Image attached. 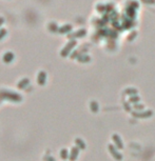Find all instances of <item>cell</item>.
<instances>
[{
    "label": "cell",
    "mask_w": 155,
    "mask_h": 161,
    "mask_svg": "<svg viewBox=\"0 0 155 161\" xmlns=\"http://www.w3.org/2000/svg\"><path fill=\"white\" fill-rule=\"evenodd\" d=\"M108 151L110 153V155L112 156V158H114L116 161H121L122 160V155L119 151H118V148L114 144L110 143L108 145Z\"/></svg>",
    "instance_id": "cell-2"
},
{
    "label": "cell",
    "mask_w": 155,
    "mask_h": 161,
    "mask_svg": "<svg viewBox=\"0 0 155 161\" xmlns=\"http://www.w3.org/2000/svg\"><path fill=\"white\" fill-rule=\"evenodd\" d=\"M77 61L80 62V63H88V62L91 61V57L89 55H86V54H83V55L79 56L77 58Z\"/></svg>",
    "instance_id": "cell-15"
},
{
    "label": "cell",
    "mask_w": 155,
    "mask_h": 161,
    "mask_svg": "<svg viewBox=\"0 0 155 161\" xmlns=\"http://www.w3.org/2000/svg\"><path fill=\"white\" fill-rule=\"evenodd\" d=\"M76 44H77V41H76V40H70L66 44V46L61 50L60 55H61L62 57H67L68 55H70V53L73 51V48H75Z\"/></svg>",
    "instance_id": "cell-4"
},
{
    "label": "cell",
    "mask_w": 155,
    "mask_h": 161,
    "mask_svg": "<svg viewBox=\"0 0 155 161\" xmlns=\"http://www.w3.org/2000/svg\"><path fill=\"white\" fill-rule=\"evenodd\" d=\"M4 23V18L3 17H0V27Z\"/></svg>",
    "instance_id": "cell-25"
},
{
    "label": "cell",
    "mask_w": 155,
    "mask_h": 161,
    "mask_svg": "<svg viewBox=\"0 0 155 161\" xmlns=\"http://www.w3.org/2000/svg\"><path fill=\"white\" fill-rule=\"evenodd\" d=\"M124 109L127 112H131V107H130V105H128L127 102H124Z\"/></svg>",
    "instance_id": "cell-22"
},
{
    "label": "cell",
    "mask_w": 155,
    "mask_h": 161,
    "mask_svg": "<svg viewBox=\"0 0 155 161\" xmlns=\"http://www.w3.org/2000/svg\"><path fill=\"white\" fill-rule=\"evenodd\" d=\"M75 144H76V146L78 147L79 150H86V142L82 140V139H80V138H76L75 139Z\"/></svg>",
    "instance_id": "cell-14"
},
{
    "label": "cell",
    "mask_w": 155,
    "mask_h": 161,
    "mask_svg": "<svg viewBox=\"0 0 155 161\" xmlns=\"http://www.w3.org/2000/svg\"><path fill=\"white\" fill-rule=\"evenodd\" d=\"M145 3H155V0H141Z\"/></svg>",
    "instance_id": "cell-23"
},
{
    "label": "cell",
    "mask_w": 155,
    "mask_h": 161,
    "mask_svg": "<svg viewBox=\"0 0 155 161\" xmlns=\"http://www.w3.org/2000/svg\"><path fill=\"white\" fill-rule=\"evenodd\" d=\"M14 58H15V56L12 52H7V53L3 55V61L5 62V63H10V62H12L13 60H14Z\"/></svg>",
    "instance_id": "cell-12"
},
{
    "label": "cell",
    "mask_w": 155,
    "mask_h": 161,
    "mask_svg": "<svg viewBox=\"0 0 155 161\" xmlns=\"http://www.w3.org/2000/svg\"><path fill=\"white\" fill-rule=\"evenodd\" d=\"M144 107H145V105H144V104H141V103L133 104V109H134V111H137V112H141V111H144Z\"/></svg>",
    "instance_id": "cell-20"
},
{
    "label": "cell",
    "mask_w": 155,
    "mask_h": 161,
    "mask_svg": "<svg viewBox=\"0 0 155 161\" xmlns=\"http://www.w3.org/2000/svg\"><path fill=\"white\" fill-rule=\"evenodd\" d=\"M124 94L129 97L135 96V95H138V91L137 89H135V87H127V89H124Z\"/></svg>",
    "instance_id": "cell-11"
},
{
    "label": "cell",
    "mask_w": 155,
    "mask_h": 161,
    "mask_svg": "<svg viewBox=\"0 0 155 161\" xmlns=\"http://www.w3.org/2000/svg\"><path fill=\"white\" fill-rule=\"evenodd\" d=\"M30 84V80L28 78H24V79H21L19 83H18V89H25L27 85Z\"/></svg>",
    "instance_id": "cell-16"
},
{
    "label": "cell",
    "mask_w": 155,
    "mask_h": 161,
    "mask_svg": "<svg viewBox=\"0 0 155 161\" xmlns=\"http://www.w3.org/2000/svg\"><path fill=\"white\" fill-rule=\"evenodd\" d=\"M72 28L73 27L71 24H65V25H62V27L59 28L58 33L59 34H70L72 32Z\"/></svg>",
    "instance_id": "cell-9"
},
{
    "label": "cell",
    "mask_w": 155,
    "mask_h": 161,
    "mask_svg": "<svg viewBox=\"0 0 155 161\" xmlns=\"http://www.w3.org/2000/svg\"><path fill=\"white\" fill-rule=\"evenodd\" d=\"M112 140H113V143L114 145L117 147L118 150H124V141H122V139H121V137L119 136V135H117V134H114L113 136H112Z\"/></svg>",
    "instance_id": "cell-5"
},
{
    "label": "cell",
    "mask_w": 155,
    "mask_h": 161,
    "mask_svg": "<svg viewBox=\"0 0 155 161\" xmlns=\"http://www.w3.org/2000/svg\"><path fill=\"white\" fill-rule=\"evenodd\" d=\"M0 97L1 98H7L9 100H12V101H20L21 96L18 95L16 93H12L10 91H2L0 92Z\"/></svg>",
    "instance_id": "cell-3"
},
{
    "label": "cell",
    "mask_w": 155,
    "mask_h": 161,
    "mask_svg": "<svg viewBox=\"0 0 155 161\" xmlns=\"http://www.w3.org/2000/svg\"><path fill=\"white\" fill-rule=\"evenodd\" d=\"M45 161H55V159L51 156H49V157H45Z\"/></svg>",
    "instance_id": "cell-24"
},
{
    "label": "cell",
    "mask_w": 155,
    "mask_h": 161,
    "mask_svg": "<svg viewBox=\"0 0 155 161\" xmlns=\"http://www.w3.org/2000/svg\"><path fill=\"white\" fill-rule=\"evenodd\" d=\"M7 34V31L5 30V28H0V40H1L2 38L5 37Z\"/></svg>",
    "instance_id": "cell-21"
},
{
    "label": "cell",
    "mask_w": 155,
    "mask_h": 161,
    "mask_svg": "<svg viewBox=\"0 0 155 161\" xmlns=\"http://www.w3.org/2000/svg\"><path fill=\"white\" fill-rule=\"evenodd\" d=\"M88 52V48H80V50H76V51H74L71 54V58L72 59H77L79 56L83 55L84 53H86Z\"/></svg>",
    "instance_id": "cell-10"
},
{
    "label": "cell",
    "mask_w": 155,
    "mask_h": 161,
    "mask_svg": "<svg viewBox=\"0 0 155 161\" xmlns=\"http://www.w3.org/2000/svg\"><path fill=\"white\" fill-rule=\"evenodd\" d=\"M69 157H70L69 151L67 148H62L61 151H60V158H61L62 160H67V159H69Z\"/></svg>",
    "instance_id": "cell-17"
},
{
    "label": "cell",
    "mask_w": 155,
    "mask_h": 161,
    "mask_svg": "<svg viewBox=\"0 0 155 161\" xmlns=\"http://www.w3.org/2000/svg\"><path fill=\"white\" fill-rule=\"evenodd\" d=\"M131 114L134 118H137V119H149V118H151L153 116V112L151 110L141 111V112L133 111Z\"/></svg>",
    "instance_id": "cell-1"
},
{
    "label": "cell",
    "mask_w": 155,
    "mask_h": 161,
    "mask_svg": "<svg viewBox=\"0 0 155 161\" xmlns=\"http://www.w3.org/2000/svg\"><path fill=\"white\" fill-rule=\"evenodd\" d=\"M90 109H91V112L92 113H98V111H99V105H98V102L95 101V100H92L91 102H90Z\"/></svg>",
    "instance_id": "cell-13"
},
{
    "label": "cell",
    "mask_w": 155,
    "mask_h": 161,
    "mask_svg": "<svg viewBox=\"0 0 155 161\" xmlns=\"http://www.w3.org/2000/svg\"><path fill=\"white\" fill-rule=\"evenodd\" d=\"M49 30L51 32H53V33H56V32H58L59 28L57 27V24L55 23V22H51V23L49 24Z\"/></svg>",
    "instance_id": "cell-19"
},
{
    "label": "cell",
    "mask_w": 155,
    "mask_h": 161,
    "mask_svg": "<svg viewBox=\"0 0 155 161\" xmlns=\"http://www.w3.org/2000/svg\"><path fill=\"white\" fill-rule=\"evenodd\" d=\"M79 148L77 146H73L71 148V152H70V161H75L77 158H78V155H79Z\"/></svg>",
    "instance_id": "cell-7"
},
{
    "label": "cell",
    "mask_w": 155,
    "mask_h": 161,
    "mask_svg": "<svg viewBox=\"0 0 155 161\" xmlns=\"http://www.w3.org/2000/svg\"><path fill=\"white\" fill-rule=\"evenodd\" d=\"M45 81H47V73L45 71H40L38 73V77H37V82L39 85H45Z\"/></svg>",
    "instance_id": "cell-8"
},
{
    "label": "cell",
    "mask_w": 155,
    "mask_h": 161,
    "mask_svg": "<svg viewBox=\"0 0 155 161\" xmlns=\"http://www.w3.org/2000/svg\"><path fill=\"white\" fill-rule=\"evenodd\" d=\"M86 30H84V28H80V30H78V31L71 32L70 34H68V38H69V39H72V40H74L75 38H80V37L86 36Z\"/></svg>",
    "instance_id": "cell-6"
},
{
    "label": "cell",
    "mask_w": 155,
    "mask_h": 161,
    "mask_svg": "<svg viewBox=\"0 0 155 161\" xmlns=\"http://www.w3.org/2000/svg\"><path fill=\"white\" fill-rule=\"evenodd\" d=\"M139 101H140V97L138 96V95H135V96L129 97V99H128V102L133 103V104H136V103H139Z\"/></svg>",
    "instance_id": "cell-18"
}]
</instances>
